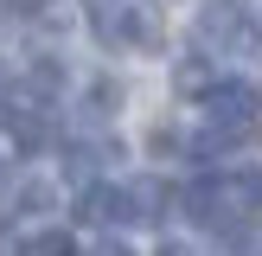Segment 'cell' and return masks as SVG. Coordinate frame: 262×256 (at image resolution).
Returning <instances> with one entry per match:
<instances>
[{"label":"cell","instance_id":"obj_6","mask_svg":"<svg viewBox=\"0 0 262 256\" xmlns=\"http://www.w3.org/2000/svg\"><path fill=\"white\" fill-rule=\"evenodd\" d=\"M83 256H135V250H128V243H115V237H109V243H90Z\"/></svg>","mask_w":262,"mask_h":256},{"label":"cell","instance_id":"obj_5","mask_svg":"<svg viewBox=\"0 0 262 256\" xmlns=\"http://www.w3.org/2000/svg\"><path fill=\"white\" fill-rule=\"evenodd\" d=\"M19 256H77V243H71V230H38V237L19 243Z\"/></svg>","mask_w":262,"mask_h":256},{"label":"cell","instance_id":"obj_4","mask_svg":"<svg viewBox=\"0 0 262 256\" xmlns=\"http://www.w3.org/2000/svg\"><path fill=\"white\" fill-rule=\"evenodd\" d=\"M96 32L109 38V45H141V51H154V45H160V19H154L147 7H122V13H109Z\"/></svg>","mask_w":262,"mask_h":256},{"label":"cell","instance_id":"obj_1","mask_svg":"<svg viewBox=\"0 0 262 256\" xmlns=\"http://www.w3.org/2000/svg\"><path fill=\"white\" fill-rule=\"evenodd\" d=\"M199 38H211V45H237V51H256V45H262V26L237 7V0H205Z\"/></svg>","mask_w":262,"mask_h":256},{"label":"cell","instance_id":"obj_3","mask_svg":"<svg viewBox=\"0 0 262 256\" xmlns=\"http://www.w3.org/2000/svg\"><path fill=\"white\" fill-rule=\"evenodd\" d=\"M77 218L83 224H135V199H128V186H83Z\"/></svg>","mask_w":262,"mask_h":256},{"label":"cell","instance_id":"obj_8","mask_svg":"<svg viewBox=\"0 0 262 256\" xmlns=\"http://www.w3.org/2000/svg\"><path fill=\"white\" fill-rule=\"evenodd\" d=\"M160 256H192V250H186V243H166V250H160Z\"/></svg>","mask_w":262,"mask_h":256},{"label":"cell","instance_id":"obj_7","mask_svg":"<svg viewBox=\"0 0 262 256\" xmlns=\"http://www.w3.org/2000/svg\"><path fill=\"white\" fill-rule=\"evenodd\" d=\"M13 13H19V19H32V13H45V0H7Z\"/></svg>","mask_w":262,"mask_h":256},{"label":"cell","instance_id":"obj_2","mask_svg":"<svg viewBox=\"0 0 262 256\" xmlns=\"http://www.w3.org/2000/svg\"><path fill=\"white\" fill-rule=\"evenodd\" d=\"M205 109H211L217 128H230V135H243V141H250L256 122H262V96L250 83H211L205 90Z\"/></svg>","mask_w":262,"mask_h":256}]
</instances>
